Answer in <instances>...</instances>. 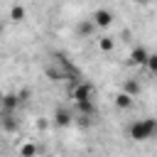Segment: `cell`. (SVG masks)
Returning <instances> with one entry per match:
<instances>
[{
    "instance_id": "1",
    "label": "cell",
    "mask_w": 157,
    "mask_h": 157,
    "mask_svg": "<svg viewBox=\"0 0 157 157\" xmlns=\"http://www.w3.org/2000/svg\"><path fill=\"white\" fill-rule=\"evenodd\" d=\"M128 137L135 142H147L157 137V120L155 118H140L128 125Z\"/></svg>"
},
{
    "instance_id": "14",
    "label": "cell",
    "mask_w": 157,
    "mask_h": 157,
    "mask_svg": "<svg viewBox=\"0 0 157 157\" xmlns=\"http://www.w3.org/2000/svg\"><path fill=\"white\" fill-rule=\"evenodd\" d=\"M125 91L132 93V96H137V93H140V83H137V81H128V83H125Z\"/></svg>"
},
{
    "instance_id": "6",
    "label": "cell",
    "mask_w": 157,
    "mask_h": 157,
    "mask_svg": "<svg viewBox=\"0 0 157 157\" xmlns=\"http://www.w3.org/2000/svg\"><path fill=\"white\" fill-rule=\"evenodd\" d=\"M132 103H135V96L128 93L125 88H123L120 93H115V108H118V110H130Z\"/></svg>"
},
{
    "instance_id": "11",
    "label": "cell",
    "mask_w": 157,
    "mask_h": 157,
    "mask_svg": "<svg viewBox=\"0 0 157 157\" xmlns=\"http://www.w3.org/2000/svg\"><path fill=\"white\" fill-rule=\"evenodd\" d=\"M96 42H98V49H101V52H113V47H115V39H113V37H108V34L98 37Z\"/></svg>"
},
{
    "instance_id": "3",
    "label": "cell",
    "mask_w": 157,
    "mask_h": 157,
    "mask_svg": "<svg viewBox=\"0 0 157 157\" xmlns=\"http://www.w3.org/2000/svg\"><path fill=\"white\" fill-rule=\"evenodd\" d=\"M22 103H25V101H22L20 93H5V96H2V105H0V110H5V113H17Z\"/></svg>"
},
{
    "instance_id": "5",
    "label": "cell",
    "mask_w": 157,
    "mask_h": 157,
    "mask_svg": "<svg viewBox=\"0 0 157 157\" xmlns=\"http://www.w3.org/2000/svg\"><path fill=\"white\" fill-rule=\"evenodd\" d=\"M147 59H150V52L145 47H135L130 52V64L132 66H147Z\"/></svg>"
},
{
    "instance_id": "10",
    "label": "cell",
    "mask_w": 157,
    "mask_h": 157,
    "mask_svg": "<svg viewBox=\"0 0 157 157\" xmlns=\"http://www.w3.org/2000/svg\"><path fill=\"white\" fill-rule=\"evenodd\" d=\"M96 27H98V25L93 22V17H91V20H81V22L76 25V34H78V37H91V34L96 32Z\"/></svg>"
},
{
    "instance_id": "15",
    "label": "cell",
    "mask_w": 157,
    "mask_h": 157,
    "mask_svg": "<svg viewBox=\"0 0 157 157\" xmlns=\"http://www.w3.org/2000/svg\"><path fill=\"white\" fill-rule=\"evenodd\" d=\"M147 71H150V74H157V54H150V59H147Z\"/></svg>"
},
{
    "instance_id": "7",
    "label": "cell",
    "mask_w": 157,
    "mask_h": 157,
    "mask_svg": "<svg viewBox=\"0 0 157 157\" xmlns=\"http://www.w3.org/2000/svg\"><path fill=\"white\" fill-rule=\"evenodd\" d=\"M91 17H93V22H96L98 27H110V22H113V12L105 10V7H98Z\"/></svg>"
},
{
    "instance_id": "13",
    "label": "cell",
    "mask_w": 157,
    "mask_h": 157,
    "mask_svg": "<svg viewBox=\"0 0 157 157\" xmlns=\"http://www.w3.org/2000/svg\"><path fill=\"white\" fill-rule=\"evenodd\" d=\"M39 150H37V145H32V142H27V145H22L20 147V157H34Z\"/></svg>"
},
{
    "instance_id": "12",
    "label": "cell",
    "mask_w": 157,
    "mask_h": 157,
    "mask_svg": "<svg viewBox=\"0 0 157 157\" xmlns=\"http://www.w3.org/2000/svg\"><path fill=\"white\" fill-rule=\"evenodd\" d=\"M10 20H12V22H22V20H25V7H22V5H12Z\"/></svg>"
},
{
    "instance_id": "16",
    "label": "cell",
    "mask_w": 157,
    "mask_h": 157,
    "mask_svg": "<svg viewBox=\"0 0 157 157\" xmlns=\"http://www.w3.org/2000/svg\"><path fill=\"white\" fill-rule=\"evenodd\" d=\"M135 2H137V5H145V2H147V0H135Z\"/></svg>"
},
{
    "instance_id": "4",
    "label": "cell",
    "mask_w": 157,
    "mask_h": 157,
    "mask_svg": "<svg viewBox=\"0 0 157 157\" xmlns=\"http://www.w3.org/2000/svg\"><path fill=\"white\" fill-rule=\"evenodd\" d=\"M44 74H47L49 81H66V71H64L54 59H49V61L44 64Z\"/></svg>"
},
{
    "instance_id": "8",
    "label": "cell",
    "mask_w": 157,
    "mask_h": 157,
    "mask_svg": "<svg viewBox=\"0 0 157 157\" xmlns=\"http://www.w3.org/2000/svg\"><path fill=\"white\" fill-rule=\"evenodd\" d=\"M74 105H76V115H81V118H93L96 115V103L93 101H78Z\"/></svg>"
},
{
    "instance_id": "2",
    "label": "cell",
    "mask_w": 157,
    "mask_h": 157,
    "mask_svg": "<svg viewBox=\"0 0 157 157\" xmlns=\"http://www.w3.org/2000/svg\"><path fill=\"white\" fill-rule=\"evenodd\" d=\"M71 101L74 103H78V101H93V86L88 81L71 83Z\"/></svg>"
},
{
    "instance_id": "9",
    "label": "cell",
    "mask_w": 157,
    "mask_h": 157,
    "mask_svg": "<svg viewBox=\"0 0 157 157\" xmlns=\"http://www.w3.org/2000/svg\"><path fill=\"white\" fill-rule=\"evenodd\" d=\"M71 120H74V113H69L66 108H56L54 110V125L66 128V125H71Z\"/></svg>"
}]
</instances>
